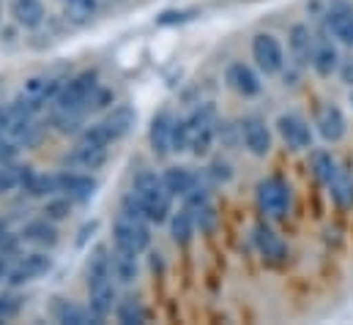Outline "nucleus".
Here are the masks:
<instances>
[{
    "label": "nucleus",
    "instance_id": "423d86ee",
    "mask_svg": "<svg viewBox=\"0 0 353 325\" xmlns=\"http://www.w3.org/2000/svg\"><path fill=\"white\" fill-rule=\"evenodd\" d=\"M258 205L268 219H285L290 211V186L282 178H265L258 183Z\"/></svg>",
    "mask_w": 353,
    "mask_h": 325
},
{
    "label": "nucleus",
    "instance_id": "6e6552de",
    "mask_svg": "<svg viewBox=\"0 0 353 325\" xmlns=\"http://www.w3.org/2000/svg\"><path fill=\"white\" fill-rule=\"evenodd\" d=\"M50 268H52V257H50L47 251H30V254H22V257L11 265L6 282H8L11 287H22V284H30V282L41 279L44 273H50Z\"/></svg>",
    "mask_w": 353,
    "mask_h": 325
},
{
    "label": "nucleus",
    "instance_id": "aec40b11",
    "mask_svg": "<svg viewBox=\"0 0 353 325\" xmlns=\"http://www.w3.org/2000/svg\"><path fill=\"white\" fill-rule=\"evenodd\" d=\"M50 315L55 323H63V325H90V323H99V317L90 312V309H83L77 306L74 301L69 298H55L52 306H50Z\"/></svg>",
    "mask_w": 353,
    "mask_h": 325
},
{
    "label": "nucleus",
    "instance_id": "412c9836",
    "mask_svg": "<svg viewBox=\"0 0 353 325\" xmlns=\"http://www.w3.org/2000/svg\"><path fill=\"white\" fill-rule=\"evenodd\" d=\"M19 238L28 241V244H33V246L47 249V246L58 244V227H55V222H52L50 216H44V219H33V222H28V224L22 227V235H19Z\"/></svg>",
    "mask_w": 353,
    "mask_h": 325
},
{
    "label": "nucleus",
    "instance_id": "2eb2a0df",
    "mask_svg": "<svg viewBox=\"0 0 353 325\" xmlns=\"http://www.w3.org/2000/svg\"><path fill=\"white\" fill-rule=\"evenodd\" d=\"M318 39L312 36L310 25L296 22L288 33V50H290V61L296 63V69H307L312 63V52H315Z\"/></svg>",
    "mask_w": 353,
    "mask_h": 325
},
{
    "label": "nucleus",
    "instance_id": "bb28decb",
    "mask_svg": "<svg viewBox=\"0 0 353 325\" xmlns=\"http://www.w3.org/2000/svg\"><path fill=\"white\" fill-rule=\"evenodd\" d=\"M33 167H22V164L6 162L0 164V194L14 191L17 186H25V180L30 178Z\"/></svg>",
    "mask_w": 353,
    "mask_h": 325
},
{
    "label": "nucleus",
    "instance_id": "6ab92c4d",
    "mask_svg": "<svg viewBox=\"0 0 353 325\" xmlns=\"http://www.w3.org/2000/svg\"><path fill=\"white\" fill-rule=\"evenodd\" d=\"M8 11L11 19L25 30H36L47 19V8L41 0H8Z\"/></svg>",
    "mask_w": 353,
    "mask_h": 325
},
{
    "label": "nucleus",
    "instance_id": "473e14b6",
    "mask_svg": "<svg viewBox=\"0 0 353 325\" xmlns=\"http://www.w3.org/2000/svg\"><path fill=\"white\" fill-rule=\"evenodd\" d=\"M72 202H74V200H69L66 194H55L52 200H47V205H44V213H47L50 219L61 222V219H66V216H69V211H72Z\"/></svg>",
    "mask_w": 353,
    "mask_h": 325
},
{
    "label": "nucleus",
    "instance_id": "4be33fe9",
    "mask_svg": "<svg viewBox=\"0 0 353 325\" xmlns=\"http://www.w3.org/2000/svg\"><path fill=\"white\" fill-rule=\"evenodd\" d=\"M252 241L258 246V251L263 254L265 260H285L288 257V246L282 244V238L268 227V224H255L252 230Z\"/></svg>",
    "mask_w": 353,
    "mask_h": 325
},
{
    "label": "nucleus",
    "instance_id": "0eeeda50",
    "mask_svg": "<svg viewBox=\"0 0 353 325\" xmlns=\"http://www.w3.org/2000/svg\"><path fill=\"white\" fill-rule=\"evenodd\" d=\"M186 129H189V151H192L194 156H205V154L211 151L214 134H216L211 107L194 109V112L186 118Z\"/></svg>",
    "mask_w": 353,
    "mask_h": 325
},
{
    "label": "nucleus",
    "instance_id": "f03ea898",
    "mask_svg": "<svg viewBox=\"0 0 353 325\" xmlns=\"http://www.w3.org/2000/svg\"><path fill=\"white\" fill-rule=\"evenodd\" d=\"M115 276L110 268V251L99 246L88 262V309L99 317H110L115 309Z\"/></svg>",
    "mask_w": 353,
    "mask_h": 325
},
{
    "label": "nucleus",
    "instance_id": "72a5a7b5",
    "mask_svg": "<svg viewBox=\"0 0 353 325\" xmlns=\"http://www.w3.org/2000/svg\"><path fill=\"white\" fill-rule=\"evenodd\" d=\"M22 312V298L17 293H3L0 295V323L14 320Z\"/></svg>",
    "mask_w": 353,
    "mask_h": 325
},
{
    "label": "nucleus",
    "instance_id": "79ce46f5",
    "mask_svg": "<svg viewBox=\"0 0 353 325\" xmlns=\"http://www.w3.org/2000/svg\"><path fill=\"white\" fill-rule=\"evenodd\" d=\"M351 104H353V93H351Z\"/></svg>",
    "mask_w": 353,
    "mask_h": 325
},
{
    "label": "nucleus",
    "instance_id": "2f4dec72",
    "mask_svg": "<svg viewBox=\"0 0 353 325\" xmlns=\"http://www.w3.org/2000/svg\"><path fill=\"white\" fill-rule=\"evenodd\" d=\"M66 17H72L74 22H88L90 17L99 11V0H61Z\"/></svg>",
    "mask_w": 353,
    "mask_h": 325
},
{
    "label": "nucleus",
    "instance_id": "a19ab883",
    "mask_svg": "<svg viewBox=\"0 0 353 325\" xmlns=\"http://www.w3.org/2000/svg\"><path fill=\"white\" fill-rule=\"evenodd\" d=\"M0 22H3V0H0Z\"/></svg>",
    "mask_w": 353,
    "mask_h": 325
},
{
    "label": "nucleus",
    "instance_id": "393cba45",
    "mask_svg": "<svg viewBox=\"0 0 353 325\" xmlns=\"http://www.w3.org/2000/svg\"><path fill=\"white\" fill-rule=\"evenodd\" d=\"M170 235H173V241H176L178 246H186L192 238H194V230H197V219H194V211L192 208H181V211H176L170 219Z\"/></svg>",
    "mask_w": 353,
    "mask_h": 325
},
{
    "label": "nucleus",
    "instance_id": "7ed1b4c3",
    "mask_svg": "<svg viewBox=\"0 0 353 325\" xmlns=\"http://www.w3.org/2000/svg\"><path fill=\"white\" fill-rule=\"evenodd\" d=\"M148 224L151 222L140 213L134 197L129 194L123 200V205H121V213H118L115 224H112V246L121 249V251H126V254H134V257L145 254L148 246H151V230H148Z\"/></svg>",
    "mask_w": 353,
    "mask_h": 325
},
{
    "label": "nucleus",
    "instance_id": "4468645a",
    "mask_svg": "<svg viewBox=\"0 0 353 325\" xmlns=\"http://www.w3.org/2000/svg\"><path fill=\"white\" fill-rule=\"evenodd\" d=\"M225 82H228L230 90H236V93L244 96V98H255V96H261V90H263L261 74H258L252 66L241 63V61H236V63H230V66L225 69Z\"/></svg>",
    "mask_w": 353,
    "mask_h": 325
},
{
    "label": "nucleus",
    "instance_id": "4c0bfd02",
    "mask_svg": "<svg viewBox=\"0 0 353 325\" xmlns=\"http://www.w3.org/2000/svg\"><path fill=\"white\" fill-rule=\"evenodd\" d=\"M8 271H11V254H3L0 251V282L8 279Z\"/></svg>",
    "mask_w": 353,
    "mask_h": 325
},
{
    "label": "nucleus",
    "instance_id": "9b49d317",
    "mask_svg": "<svg viewBox=\"0 0 353 325\" xmlns=\"http://www.w3.org/2000/svg\"><path fill=\"white\" fill-rule=\"evenodd\" d=\"M239 134H241V143L244 148L258 156V159H265L271 154V132L265 126V120L261 115H247L239 126Z\"/></svg>",
    "mask_w": 353,
    "mask_h": 325
},
{
    "label": "nucleus",
    "instance_id": "a211bd4d",
    "mask_svg": "<svg viewBox=\"0 0 353 325\" xmlns=\"http://www.w3.org/2000/svg\"><path fill=\"white\" fill-rule=\"evenodd\" d=\"M315 129L326 143H340L348 132V120L337 104H326L315 118Z\"/></svg>",
    "mask_w": 353,
    "mask_h": 325
},
{
    "label": "nucleus",
    "instance_id": "a878e982",
    "mask_svg": "<svg viewBox=\"0 0 353 325\" xmlns=\"http://www.w3.org/2000/svg\"><path fill=\"white\" fill-rule=\"evenodd\" d=\"M110 268H112L115 282H121V284H132L137 279V273H140L137 257L134 254H126L121 249H112L110 251Z\"/></svg>",
    "mask_w": 353,
    "mask_h": 325
},
{
    "label": "nucleus",
    "instance_id": "c9c22d12",
    "mask_svg": "<svg viewBox=\"0 0 353 325\" xmlns=\"http://www.w3.org/2000/svg\"><path fill=\"white\" fill-rule=\"evenodd\" d=\"M189 151V129H186V118H176L173 123V154Z\"/></svg>",
    "mask_w": 353,
    "mask_h": 325
},
{
    "label": "nucleus",
    "instance_id": "f8f14e48",
    "mask_svg": "<svg viewBox=\"0 0 353 325\" xmlns=\"http://www.w3.org/2000/svg\"><path fill=\"white\" fill-rule=\"evenodd\" d=\"M276 132L282 134V140L293 148V151H310L312 148V126L296 115V112H285L276 118Z\"/></svg>",
    "mask_w": 353,
    "mask_h": 325
},
{
    "label": "nucleus",
    "instance_id": "cd10ccee",
    "mask_svg": "<svg viewBox=\"0 0 353 325\" xmlns=\"http://www.w3.org/2000/svg\"><path fill=\"white\" fill-rule=\"evenodd\" d=\"M25 191L30 197H55L58 194V175H36V172H30V178L25 180Z\"/></svg>",
    "mask_w": 353,
    "mask_h": 325
},
{
    "label": "nucleus",
    "instance_id": "39448f33",
    "mask_svg": "<svg viewBox=\"0 0 353 325\" xmlns=\"http://www.w3.org/2000/svg\"><path fill=\"white\" fill-rule=\"evenodd\" d=\"M137 120V112L129 107V104H118L112 107L101 120L85 126L80 134H77V145H93V148H110L115 145L118 140H123L132 126Z\"/></svg>",
    "mask_w": 353,
    "mask_h": 325
},
{
    "label": "nucleus",
    "instance_id": "b1692460",
    "mask_svg": "<svg viewBox=\"0 0 353 325\" xmlns=\"http://www.w3.org/2000/svg\"><path fill=\"white\" fill-rule=\"evenodd\" d=\"M162 180H165L168 191H170L173 197H181V200H183L194 186H200L197 175H194L192 169H186V167H168V169L162 172Z\"/></svg>",
    "mask_w": 353,
    "mask_h": 325
},
{
    "label": "nucleus",
    "instance_id": "c756f323",
    "mask_svg": "<svg viewBox=\"0 0 353 325\" xmlns=\"http://www.w3.org/2000/svg\"><path fill=\"white\" fill-rule=\"evenodd\" d=\"M329 191H332V197H334V202L337 205H343V208H351L353 205V178L348 172H337V178L332 180V186H329Z\"/></svg>",
    "mask_w": 353,
    "mask_h": 325
},
{
    "label": "nucleus",
    "instance_id": "ddd939ff",
    "mask_svg": "<svg viewBox=\"0 0 353 325\" xmlns=\"http://www.w3.org/2000/svg\"><path fill=\"white\" fill-rule=\"evenodd\" d=\"M110 159V148H93V145H77L72 151H66L61 156V167L63 169H77V172H93L101 169Z\"/></svg>",
    "mask_w": 353,
    "mask_h": 325
},
{
    "label": "nucleus",
    "instance_id": "ea45409f",
    "mask_svg": "<svg viewBox=\"0 0 353 325\" xmlns=\"http://www.w3.org/2000/svg\"><path fill=\"white\" fill-rule=\"evenodd\" d=\"M6 233H8V230H6V222H3V219H0V238H3V235H6Z\"/></svg>",
    "mask_w": 353,
    "mask_h": 325
},
{
    "label": "nucleus",
    "instance_id": "dca6fc26",
    "mask_svg": "<svg viewBox=\"0 0 353 325\" xmlns=\"http://www.w3.org/2000/svg\"><path fill=\"white\" fill-rule=\"evenodd\" d=\"M58 194H66L74 202H85L96 194V180L90 178V172L63 169L58 172Z\"/></svg>",
    "mask_w": 353,
    "mask_h": 325
},
{
    "label": "nucleus",
    "instance_id": "5701e85b",
    "mask_svg": "<svg viewBox=\"0 0 353 325\" xmlns=\"http://www.w3.org/2000/svg\"><path fill=\"white\" fill-rule=\"evenodd\" d=\"M312 72L323 80H329L334 72H340V52L332 41H318L315 44V52H312Z\"/></svg>",
    "mask_w": 353,
    "mask_h": 325
},
{
    "label": "nucleus",
    "instance_id": "e433bc0d",
    "mask_svg": "<svg viewBox=\"0 0 353 325\" xmlns=\"http://www.w3.org/2000/svg\"><path fill=\"white\" fill-rule=\"evenodd\" d=\"M211 178H216V180H230V178H233L230 164H228V162H214V164H211Z\"/></svg>",
    "mask_w": 353,
    "mask_h": 325
},
{
    "label": "nucleus",
    "instance_id": "f3484780",
    "mask_svg": "<svg viewBox=\"0 0 353 325\" xmlns=\"http://www.w3.org/2000/svg\"><path fill=\"white\" fill-rule=\"evenodd\" d=\"M326 28L329 33L345 44V47H353V6H348L345 0H337L329 11H326Z\"/></svg>",
    "mask_w": 353,
    "mask_h": 325
},
{
    "label": "nucleus",
    "instance_id": "58836bf2",
    "mask_svg": "<svg viewBox=\"0 0 353 325\" xmlns=\"http://www.w3.org/2000/svg\"><path fill=\"white\" fill-rule=\"evenodd\" d=\"M340 77L345 85H353V61H345V63H340Z\"/></svg>",
    "mask_w": 353,
    "mask_h": 325
},
{
    "label": "nucleus",
    "instance_id": "7c9ffc66",
    "mask_svg": "<svg viewBox=\"0 0 353 325\" xmlns=\"http://www.w3.org/2000/svg\"><path fill=\"white\" fill-rule=\"evenodd\" d=\"M115 317H118V323H123V325H140L148 320L143 304L134 301V298H129V301H123L121 306H115Z\"/></svg>",
    "mask_w": 353,
    "mask_h": 325
},
{
    "label": "nucleus",
    "instance_id": "c85d7f7f",
    "mask_svg": "<svg viewBox=\"0 0 353 325\" xmlns=\"http://www.w3.org/2000/svg\"><path fill=\"white\" fill-rule=\"evenodd\" d=\"M312 169H315V175H318V180L329 189L332 186V180L337 178V162L332 159V154H326V151H315L312 154Z\"/></svg>",
    "mask_w": 353,
    "mask_h": 325
},
{
    "label": "nucleus",
    "instance_id": "1a4fd4ad",
    "mask_svg": "<svg viewBox=\"0 0 353 325\" xmlns=\"http://www.w3.org/2000/svg\"><path fill=\"white\" fill-rule=\"evenodd\" d=\"M252 61L263 74H282L285 72V52L276 36L258 33L252 39Z\"/></svg>",
    "mask_w": 353,
    "mask_h": 325
},
{
    "label": "nucleus",
    "instance_id": "f704fd0d",
    "mask_svg": "<svg viewBox=\"0 0 353 325\" xmlns=\"http://www.w3.org/2000/svg\"><path fill=\"white\" fill-rule=\"evenodd\" d=\"M194 14H197V11H178V8H168V11H162V14L157 17V25H162V28L183 25V22L194 19Z\"/></svg>",
    "mask_w": 353,
    "mask_h": 325
},
{
    "label": "nucleus",
    "instance_id": "f257e3e1",
    "mask_svg": "<svg viewBox=\"0 0 353 325\" xmlns=\"http://www.w3.org/2000/svg\"><path fill=\"white\" fill-rule=\"evenodd\" d=\"M129 194L134 197L140 213H143L151 224H162V222L170 219V213H173V194L168 191L162 175H157V172H151V169L137 172Z\"/></svg>",
    "mask_w": 353,
    "mask_h": 325
},
{
    "label": "nucleus",
    "instance_id": "9d476101",
    "mask_svg": "<svg viewBox=\"0 0 353 325\" xmlns=\"http://www.w3.org/2000/svg\"><path fill=\"white\" fill-rule=\"evenodd\" d=\"M173 123H176V115L170 109H159L154 118H151V126H148V145H151V154L157 159H168L173 154Z\"/></svg>",
    "mask_w": 353,
    "mask_h": 325
},
{
    "label": "nucleus",
    "instance_id": "20e7f679",
    "mask_svg": "<svg viewBox=\"0 0 353 325\" xmlns=\"http://www.w3.org/2000/svg\"><path fill=\"white\" fill-rule=\"evenodd\" d=\"M104 101H110V93L99 87V77L96 72H80L74 74L72 80L63 82L61 93L55 96V109H63V112H80V115H88L90 109L96 107H104Z\"/></svg>",
    "mask_w": 353,
    "mask_h": 325
}]
</instances>
